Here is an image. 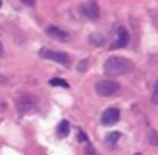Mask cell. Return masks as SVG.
Listing matches in <instances>:
<instances>
[{
	"instance_id": "1",
	"label": "cell",
	"mask_w": 158,
	"mask_h": 155,
	"mask_svg": "<svg viewBox=\"0 0 158 155\" xmlns=\"http://www.w3.org/2000/svg\"><path fill=\"white\" fill-rule=\"evenodd\" d=\"M133 68H135L133 62L126 59V57L115 56V57H109L104 62V73L107 78H118V76L132 73Z\"/></svg>"
},
{
	"instance_id": "2",
	"label": "cell",
	"mask_w": 158,
	"mask_h": 155,
	"mask_svg": "<svg viewBox=\"0 0 158 155\" xmlns=\"http://www.w3.org/2000/svg\"><path fill=\"white\" fill-rule=\"evenodd\" d=\"M95 92L98 96H113L115 93L119 92V84L115 82V81H110V79H104V81H99L96 86H95Z\"/></svg>"
},
{
	"instance_id": "3",
	"label": "cell",
	"mask_w": 158,
	"mask_h": 155,
	"mask_svg": "<svg viewBox=\"0 0 158 155\" xmlns=\"http://www.w3.org/2000/svg\"><path fill=\"white\" fill-rule=\"evenodd\" d=\"M39 54H40L44 59H51V61L59 62V64H62V65H67V64H70V61H71V57H70L68 53L53 51V50H48V48H42V50L39 51Z\"/></svg>"
},
{
	"instance_id": "4",
	"label": "cell",
	"mask_w": 158,
	"mask_h": 155,
	"mask_svg": "<svg viewBox=\"0 0 158 155\" xmlns=\"http://www.w3.org/2000/svg\"><path fill=\"white\" fill-rule=\"evenodd\" d=\"M16 106H17L19 113H28V112H31V110L34 109L36 101H34V98L30 96V95H22V96L17 98Z\"/></svg>"
},
{
	"instance_id": "5",
	"label": "cell",
	"mask_w": 158,
	"mask_h": 155,
	"mask_svg": "<svg viewBox=\"0 0 158 155\" xmlns=\"http://www.w3.org/2000/svg\"><path fill=\"white\" fill-rule=\"evenodd\" d=\"M127 42H129V33H127V30L126 28H118L116 39L113 40V44L110 45V48L112 50H115V48H124L127 45Z\"/></svg>"
},
{
	"instance_id": "6",
	"label": "cell",
	"mask_w": 158,
	"mask_h": 155,
	"mask_svg": "<svg viewBox=\"0 0 158 155\" xmlns=\"http://www.w3.org/2000/svg\"><path fill=\"white\" fill-rule=\"evenodd\" d=\"M118 119H119V110L118 109H107L101 116V123L104 126H113V124L118 123Z\"/></svg>"
},
{
	"instance_id": "7",
	"label": "cell",
	"mask_w": 158,
	"mask_h": 155,
	"mask_svg": "<svg viewBox=\"0 0 158 155\" xmlns=\"http://www.w3.org/2000/svg\"><path fill=\"white\" fill-rule=\"evenodd\" d=\"M82 11L92 20H96L99 17V8H98V3L95 2V0H89V2L82 6Z\"/></svg>"
},
{
	"instance_id": "8",
	"label": "cell",
	"mask_w": 158,
	"mask_h": 155,
	"mask_svg": "<svg viewBox=\"0 0 158 155\" xmlns=\"http://www.w3.org/2000/svg\"><path fill=\"white\" fill-rule=\"evenodd\" d=\"M47 34L51 36V37H54V39H59V40H67L68 39L67 31L60 30L59 27H48L47 28Z\"/></svg>"
},
{
	"instance_id": "9",
	"label": "cell",
	"mask_w": 158,
	"mask_h": 155,
	"mask_svg": "<svg viewBox=\"0 0 158 155\" xmlns=\"http://www.w3.org/2000/svg\"><path fill=\"white\" fill-rule=\"evenodd\" d=\"M68 133H70V123H68L67 119H64V121H60L59 126H57V136H59V138H65Z\"/></svg>"
},
{
	"instance_id": "10",
	"label": "cell",
	"mask_w": 158,
	"mask_h": 155,
	"mask_svg": "<svg viewBox=\"0 0 158 155\" xmlns=\"http://www.w3.org/2000/svg\"><path fill=\"white\" fill-rule=\"evenodd\" d=\"M89 40H90L92 45H98V47H101V45L104 44V37H102L101 34H92V36L89 37Z\"/></svg>"
},
{
	"instance_id": "11",
	"label": "cell",
	"mask_w": 158,
	"mask_h": 155,
	"mask_svg": "<svg viewBox=\"0 0 158 155\" xmlns=\"http://www.w3.org/2000/svg\"><path fill=\"white\" fill-rule=\"evenodd\" d=\"M147 140H149L150 144L158 146V133H156L155 130H149V133H147Z\"/></svg>"
},
{
	"instance_id": "12",
	"label": "cell",
	"mask_w": 158,
	"mask_h": 155,
	"mask_svg": "<svg viewBox=\"0 0 158 155\" xmlns=\"http://www.w3.org/2000/svg\"><path fill=\"white\" fill-rule=\"evenodd\" d=\"M119 136H121V135H119L118 132H110V133L107 135V138H106V140H107V143H109V144H115V143H118Z\"/></svg>"
},
{
	"instance_id": "13",
	"label": "cell",
	"mask_w": 158,
	"mask_h": 155,
	"mask_svg": "<svg viewBox=\"0 0 158 155\" xmlns=\"http://www.w3.org/2000/svg\"><path fill=\"white\" fill-rule=\"evenodd\" d=\"M50 84H51V86H59V87L68 89V84H67L64 79H60V78H53V79L50 81Z\"/></svg>"
},
{
	"instance_id": "14",
	"label": "cell",
	"mask_w": 158,
	"mask_h": 155,
	"mask_svg": "<svg viewBox=\"0 0 158 155\" xmlns=\"http://www.w3.org/2000/svg\"><path fill=\"white\" fill-rule=\"evenodd\" d=\"M152 103L155 106H158V81L155 84V89H153V93H152Z\"/></svg>"
},
{
	"instance_id": "15",
	"label": "cell",
	"mask_w": 158,
	"mask_h": 155,
	"mask_svg": "<svg viewBox=\"0 0 158 155\" xmlns=\"http://www.w3.org/2000/svg\"><path fill=\"white\" fill-rule=\"evenodd\" d=\"M85 155H99L98 150L92 146V144H87V149H85Z\"/></svg>"
},
{
	"instance_id": "16",
	"label": "cell",
	"mask_w": 158,
	"mask_h": 155,
	"mask_svg": "<svg viewBox=\"0 0 158 155\" xmlns=\"http://www.w3.org/2000/svg\"><path fill=\"white\" fill-rule=\"evenodd\" d=\"M87 67H89V61H84V62H81V64H79V71H85L87 70Z\"/></svg>"
},
{
	"instance_id": "17",
	"label": "cell",
	"mask_w": 158,
	"mask_h": 155,
	"mask_svg": "<svg viewBox=\"0 0 158 155\" xmlns=\"http://www.w3.org/2000/svg\"><path fill=\"white\" fill-rule=\"evenodd\" d=\"M20 2H22L23 5H27V6H33V5H34V0H20Z\"/></svg>"
},
{
	"instance_id": "18",
	"label": "cell",
	"mask_w": 158,
	"mask_h": 155,
	"mask_svg": "<svg viewBox=\"0 0 158 155\" xmlns=\"http://www.w3.org/2000/svg\"><path fill=\"white\" fill-rule=\"evenodd\" d=\"M79 140H81V141H82V140H84V141L87 140V136H85V133H82L81 130H79Z\"/></svg>"
},
{
	"instance_id": "19",
	"label": "cell",
	"mask_w": 158,
	"mask_h": 155,
	"mask_svg": "<svg viewBox=\"0 0 158 155\" xmlns=\"http://www.w3.org/2000/svg\"><path fill=\"white\" fill-rule=\"evenodd\" d=\"M3 56V47H2V44H0V57Z\"/></svg>"
},
{
	"instance_id": "20",
	"label": "cell",
	"mask_w": 158,
	"mask_h": 155,
	"mask_svg": "<svg viewBox=\"0 0 158 155\" xmlns=\"http://www.w3.org/2000/svg\"><path fill=\"white\" fill-rule=\"evenodd\" d=\"M0 6H2V0H0Z\"/></svg>"
},
{
	"instance_id": "21",
	"label": "cell",
	"mask_w": 158,
	"mask_h": 155,
	"mask_svg": "<svg viewBox=\"0 0 158 155\" xmlns=\"http://www.w3.org/2000/svg\"><path fill=\"white\" fill-rule=\"evenodd\" d=\"M133 155H141V153H133Z\"/></svg>"
}]
</instances>
